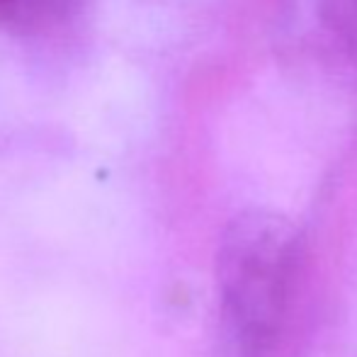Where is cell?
I'll return each instance as SVG.
<instances>
[{
	"label": "cell",
	"mask_w": 357,
	"mask_h": 357,
	"mask_svg": "<svg viewBox=\"0 0 357 357\" xmlns=\"http://www.w3.org/2000/svg\"><path fill=\"white\" fill-rule=\"evenodd\" d=\"M299 231L287 216L248 209L229 221L216 250V294L234 357H268L289 309Z\"/></svg>",
	"instance_id": "cell-1"
},
{
	"label": "cell",
	"mask_w": 357,
	"mask_h": 357,
	"mask_svg": "<svg viewBox=\"0 0 357 357\" xmlns=\"http://www.w3.org/2000/svg\"><path fill=\"white\" fill-rule=\"evenodd\" d=\"M273 37L291 71L357 90V0H280Z\"/></svg>",
	"instance_id": "cell-2"
},
{
	"label": "cell",
	"mask_w": 357,
	"mask_h": 357,
	"mask_svg": "<svg viewBox=\"0 0 357 357\" xmlns=\"http://www.w3.org/2000/svg\"><path fill=\"white\" fill-rule=\"evenodd\" d=\"M85 0H0V32L47 34L68 24Z\"/></svg>",
	"instance_id": "cell-3"
}]
</instances>
